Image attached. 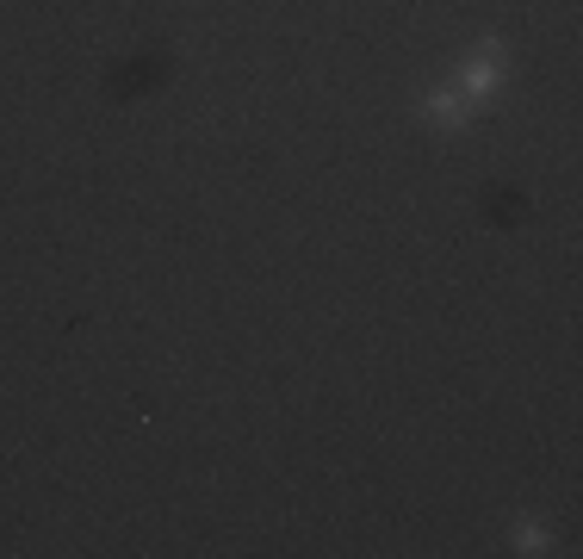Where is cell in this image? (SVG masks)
<instances>
[{
	"label": "cell",
	"mask_w": 583,
	"mask_h": 559,
	"mask_svg": "<svg viewBox=\"0 0 583 559\" xmlns=\"http://www.w3.org/2000/svg\"><path fill=\"white\" fill-rule=\"evenodd\" d=\"M428 112H435V118H441V125H466V118H472V112H478V100H472V94H459V87H453V94H435V100H428Z\"/></svg>",
	"instance_id": "6da1fadb"
}]
</instances>
